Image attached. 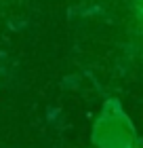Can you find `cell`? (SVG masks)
<instances>
[{
	"instance_id": "obj_1",
	"label": "cell",
	"mask_w": 143,
	"mask_h": 148,
	"mask_svg": "<svg viewBox=\"0 0 143 148\" xmlns=\"http://www.w3.org/2000/svg\"><path fill=\"white\" fill-rule=\"evenodd\" d=\"M139 13H141V17H143V0H139Z\"/></svg>"
}]
</instances>
